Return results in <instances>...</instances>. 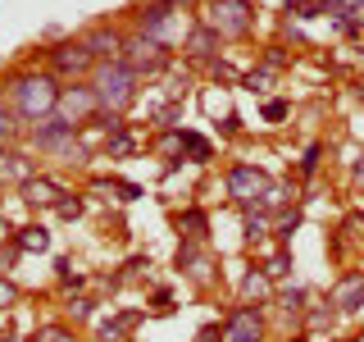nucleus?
<instances>
[{"mask_svg": "<svg viewBox=\"0 0 364 342\" xmlns=\"http://www.w3.org/2000/svg\"><path fill=\"white\" fill-rule=\"evenodd\" d=\"M214 41H219V32H214V28H196V32H191V41H187V51L196 55V60H205V55L214 51Z\"/></svg>", "mask_w": 364, "mask_h": 342, "instance_id": "nucleus-13", "label": "nucleus"}, {"mask_svg": "<svg viewBox=\"0 0 364 342\" xmlns=\"http://www.w3.org/2000/svg\"><path fill=\"white\" fill-rule=\"evenodd\" d=\"M14 137H18V114L9 105H0V146H9Z\"/></svg>", "mask_w": 364, "mask_h": 342, "instance_id": "nucleus-14", "label": "nucleus"}, {"mask_svg": "<svg viewBox=\"0 0 364 342\" xmlns=\"http://www.w3.org/2000/svg\"><path fill=\"white\" fill-rule=\"evenodd\" d=\"M18 247L23 251H46V247H50V233H46V228H23Z\"/></svg>", "mask_w": 364, "mask_h": 342, "instance_id": "nucleus-15", "label": "nucleus"}, {"mask_svg": "<svg viewBox=\"0 0 364 342\" xmlns=\"http://www.w3.org/2000/svg\"><path fill=\"white\" fill-rule=\"evenodd\" d=\"M360 296H364V279L355 274V279H346V283L337 288V306H341V311H355V301H360Z\"/></svg>", "mask_w": 364, "mask_h": 342, "instance_id": "nucleus-12", "label": "nucleus"}, {"mask_svg": "<svg viewBox=\"0 0 364 342\" xmlns=\"http://www.w3.org/2000/svg\"><path fill=\"white\" fill-rule=\"evenodd\" d=\"M0 342H18V338H9V333H0Z\"/></svg>", "mask_w": 364, "mask_h": 342, "instance_id": "nucleus-27", "label": "nucleus"}, {"mask_svg": "<svg viewBox=\"0 0 364 342\" xmlns=\"http://www.w3.org/2000/svg\"><path fill=\"white\" fill-rule=\"evenodd\" d=\"M205 28H214L219 37H246L250 32V5L246 0H214L210 14H205Z\"/></svg>", "mask_w": 364, "mask_h": 342, "instance_id": "nucleus-4", "label": "nucleus"}, {"mask_svg": "<svg viewBox=\"0 0 364 342\" xmlns=\"http://www.w3.org/2000/svg\"><path fill=\"white\" fill-rule=\"evenodd\" d=\"M32 146L37 151H55V155H73L77 142H73V123L64 119V114H46V119L32 123Z\"/></svg>", "mask_w": 364, "mask_h": 342, "instance_id": "nucleus-3", "label": "nucleus"}, {"mask_svg": "<svg viewBox=\"0 0 364 342\" xmlns=\"http://www.w3.org/2000/svg\"><path fill=\"white\" fill-rule=\"evenodd\" d=\"M296 342H305V338H296Z\"/></svg>", "mask_w": 364, "mask_h": 342, "instance_id": "nucleus-28", "label": "nucleus"}, {"mask_svg": "<svg viewBox=\"0 0 364 342\" xmlns=\"http://www.w3.org/2000/svg\"><path fill=\"white\" fill-rule=\"evenodd\" d=\"M182 32H187V23H178V14L168 5H151L141 14V37H151L159 46H168L173 37H182Z\"/></svg>", "mask_w": 364, "mask_h": 342, "instance_id": "nucleus-8", "label": "nucleus"}, {"mask_svg": "<svg viewBox=\"0 0 364 342\" xmlns=\"http://www.w3.org/2000/svg\"><path fill=\"white\" fill-rule=\"evenodd\" d=\"M14 296H18V292H14V283H9V279H0V315H5L9 306H14Z\"/></svg>", "mask_w": 364, "mask_h": 342, "instance_id": "nucleus-22", "label": "nucleus"}, {"mask_svg": "<svg viewBox=\"0 0 364 342\" xmlns=\"http://www.w3.org/2000/svg\"><path fill=\"white\" fill-rule=\"evenodd\" d=\"M0 151H5V146H0Z\"/></svg>", "mask_w": 364, "mask_h": 342, "instance_id": "nucleus-29", "label": "nucleus"}, {"mask_svg": "<svg viewBox=\"0 0 364 342\" xmlns=\"http://www.w3.org/2000/svg\"><path fill=\"white\" fill-rule=\"evenodd\" d=\"M55 114H64L68 123H87L91 114H100V105H96V91L91 87H82V83H73V87H60V105H55Z\"/></svg>", "mask_w": 364, "mask_h": 342, "instance_id": "nucleus-7", "label": "nucleus"}, {"mask_svg": "<svg viewBox=\"0 0 364 342\" xmlns=\"http://www.w3.org/2000/svg\"><path fill=\"white\" fill-rule=\"evenodd\" d=\"M259 292H269V283L259 279V274H250V279H246V296H259Z\"/></svg>", "mask_w": 364, "mask_h": 342, "instance_id": "nucleus-25", "label": "nucleus"}, {"mask_svg": "<svg viewBox=\"0 0 364 342\" xmlns=\"http://www.w3.org/2000/svg\"><path fill=\"white\" fill-rule=\"evenodd\" d=\"M23 192H28V201H55V182H46V178H28Z\"/></svg>", "mask_w": 364, "mask_h": 342, "instance_id": "nucleus-16", "label": "nucleus"}, {"mask_svg": "<svg viewBox=\"0 0 364 342\" xmlns=\"http://www.w3.org/2000/svg\"><path fill=\"white\" fill-rule=\"evenodd\" d=\"M60 105V83H55L50 73H18L14 83H9V110L18 114V119L37 123L46 114H55Z\"/></svg>", "mask_w": 364, "mask_h": 342, "instance_id": "nucleus-1", "label": "nucleus"}, {"mask_svg": "<svg viewBox=\"0 0 364 342\" xmlns=\"http://www.w3.org/2000/svg\"><path fill=\"white\" fill-rule=\"evenodd\" d=\"M318 9H328V14H364V0H318Z\"/></svg>", "mask_w": 364, "mask_h": 342, "instance_id": "nucleus-17", "label": "nucleus"}, {"mask_svg": "<svg viewBox=\"0 0 364 342\" xmlns=\"http://www.w3.org/2000/svg\"><path fill=\"white\" fill-rule=\"evenodd\" d=\"M119 60L128 64L136 78H141V73H155V68H164V60H168V55H164V46H159V41H151V37H141V32H136V37H128V41H123Z\"/></svg>", "mask_w": 364, "mask_h": 342, "instance_id": "nucleus-5", "label": "nucleus"}, {"mask_svg": "<svg viewBox=\"0 0 364 342\" xmlns=\"http://www.w3.org/2000/svg\"><path fill=\"white\" fill-rule=\"evenodd\" d=\"M32 342H77V338L68 333V328H60V324H50V328H41V333L32 338Z\"/></svg>", "mask_w": 364, "mask_h": 342, "instance_id": "nucleus-19", "label": "nucleus"}, {"mask_svg": "<svg viewBox=\"0 0 364 342\" xmlns=\"http://www.w3.org/2000/svg\"><path fill=\"white\" fill-rule=\"evenodd\" d=\"M182 224H187V228H191V233H187V237H205V219H200V214H196V210H187V214H182Z\"/></svg>", "mask_w": 364, "mask_h": 342, "instance_id": "nucleus-23", "label": "nucleus"}, {"mask_svg": "<svg viewBox=\"0 0 364 342\" xmlns=\"http://www.w3.org/2000/svg\"><path fill=\"white\" fill-rule=\"evenodd\" d=\"M68 315H73V319H91V301H87V296H77V301H68Z\"/></svg>", "mask_w": 364, "mask_h": 342, "instance_id": "nucleus-24", "label": "nucleus"}, {"mask_svg": "<svg viewBox=\"0 0 364 342\" xmlns=\"http://www.w3.org/2000/svg\"><path fill=\"white\" fill-rule=\"evenodd\" d=\"M82 46L91 51V60H119V51H123V37L114 28H105V23H100V28H91V32H82Z\"/></svg>", "mask_w": 364, "mask_h": 342, "instance_id": "nucleus-10", "label": "nucleus"}, {"mask_svg": "<svg viewBox=\"0 0 364 342\" xmlns=\"http://www.w3.org/2000/svg\"><path fill=\"white\" fill-rule=\"evenodd\" d=\"M96 68V60H91V51L82 46V37L77 41H60L50 51V78H82Z\"/></svg>", "mask_w": 364, "mask_h": 342, "instance_id": "nucleus-6", "label": "nucleus"}, {"mask_svg": "<svg viewBox=\"0 0 364 342\" xmlns=\"http://www.w3.org/2000/svg\"><path fill=\"white\" fill-rule=\"evenodd\" d=\"M264 338V324H259V311H250V306H242V311L228 315V328H223V342H259Z\"/></svg>", "mask_w": 364, "mask_h": 342, "instance_id": "nucleus-9", "label": "nucleus"}, {"mask_svg": "<svg viewBox=\"0 0 364 342\" xmlns=\"http://www.w3.org/2000/svg\"><path fill=\"white\" fill-rule=\"evenodd\" d=\"M259 187H264V174H259V169H250V165H232V169H228V192H232L237 201H250Z\"/></svg>", "mask_w": 364, "mask_h": 342, "instance_id": "nucleus-11", "label": "nucleus"}, {"mask_svg": "<svg viewBox=\"0 0 364 342\" xmlns=\"http://www.w3.org/2000/svg\"><path fill=\"white\" fill-rule=\"evenodd\" d=\"M132 319L123 315V319H105V324H100V342H119L123 338V328H128Z\"/></svg>", "mask_w": 364, "mask_h": 342, "instance_id": "nucleus-18", "label": "nucleus"}, {"mask_svg": "<svg viewBox=\"0 0 364 342\" xmlns=\"http://www.w3.org/2000/svg\"><path fill=\"white\" fill-rule=\"evenodd\" d=\"M278 301H282V311H287V315H296V311H301V301H305V292L301 288H287V292H278Z\"/></svg>", "mask_w": 364, "mask_h": 342, "instance_id": "nucleus-20", "label": "nucleus"}, {"mask_svg": "<svg viewBox=\"0 0 364 342\" xmlns=\"http://www.w3.org/2000/svg\"><path fill=\"white\" fill-rule=\"evenodd\" d=\"M259 192H264L259 205H282V201H287V187H278V182H273V187H259Z\"/></svg>", "mask_w": 364, "mask_h": 342, "instance_id": "nucleus-21", "label": "nucleus"}, {"mask_svg": "<svg viewBox=\"0 0 364 342\" xmlns=\"http://www.w3.org/2000/svg\"><path fill=\"white\" fill-rule=\"evenodd\" d=\"M282 114H287V105H282V100H269V105H264V119H282Z\"/></svg>", "mask_w": 364, "mask_h": 342, "instance_id": "nucleus-26", "label": "nucleus"}, {"mask_svg": "<svg viewBox=\"0 0 364 342\" xmlns=\"http://www.w3.org/2000/svg\"><path fill=\"white\" fill-rule=\"evenodd\" d=\"M91 91H96L100 114H123L136 96V73L123 60H100L91 68Z\"/></svg>", "mask_w": 364, "mask_h": 342, "instance_id": "nucleus-2", "label": "nucleus"}]
</instances>
